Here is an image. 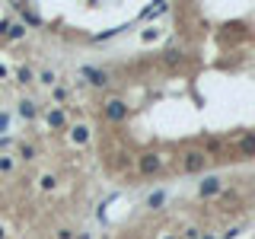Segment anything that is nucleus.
<instances>
[{
    "label": "nucleus",
    "mask_w": 255,
    "mask_h": 239,
    "mask_svg": "<svg viewBox=\"0 0 255 239\" xmlns=\"http://www.w3.org/2000/svg\"><path fill=\"white\" fill-rule=\"evenodd\" d=\"M207 160H211L207 150H198V147L185 150V153H182V172H204Z\"/></svg>",
    "instance_id": "f257e3e1"
},
{
    "label": "nucleus",
    "mask_w": 255,
    "mask_h": 239,
    "mask_svg": "<svg viewBox=\"0 0 255 239\" xmlns=\"http://www.w3.org/2000/svg\"><path fill=\"white\" fill-rule=\"evenodd\" d=\"M137 166H140V175H157L159 169H163V156L159 153H144L137 160Z\"/></svg>",
    "instance_id": "f03ea898"
},
{
    "label": "nucleus",
    "mask_w": 255,
    "mask_h": 239,
    "mask_svg": "<svg viewBox=\"0 0 255 239\" xmlns=\"http://www.w3.org/2000/svg\"><path fill=\"white\" fill-rule=\"evenodd\" d=\"M220 191H223V179H220V175H207V179L198 185L201 198H214V195H220Z\"/></svg>",
    "instance_id": "7ed1b4c3"
},
{
    "label": "nucleus",
    "mask_w": 255,
    "mask_h": 239,
    "mask_svg": "<svg viewBox=\"0 0 255 239\" xmlns=\"http://www.w3.org/2000/svg\"><path fill=\"white\" fill-rule=\"evenodd\" d=\"M105 115L112 121H122V118H128V105L122 99H112V102H105Z\"/></svg>",
    "instance_id": "20e7f679"
},
{
    "label": "nucleus",
    "mask_w": 255,
    "mask_h": 239,
    "mask_svg": "<svg viewBox=\"0 0 255 239\" xmlns=\"http://www.w3.org/2000/svg\"><path fill=\"white\" fill-rule=\"evenodd\" d=\"M16 172V156L13 153H0V179H6V175Z\"/></svg>",
    "instance_id": "39448f33"
},
{
    "label": "nucleus",
    "mask_w": 255,
    "mask_h": 239,
    "mask_svg": "<svg viewBox=\"0 0 255 239\" xmlns=\"http://www.w3.org/2000/svg\"><path fill=\"white\" fill-rule=\"evenodd\" d=\"M70 140L77 143V147L90 143V128H86V125H73V128H70Z\"/></svg>",
    "instance_id": "423d86ee"
},
{
    "label": "nucleus",
    "mask_w": 255,
    "mask_h": 239,
    "mask_svg": "<svg viewBox=\"0 0 255 239\" xmlns=\"http://www.w3.org/2000/svg\"><path fill=\"white\" fill-rule=\"evenodd\" d=\"M16 156H19V160H23V163H32V160H35V156H38V147H35V143H19V150H16Z\"/></svg>",
    "instance_id": "0eeeda50"
},
{
    "label": "nucleus",
    "mask_w": 255,
    "mask_h": 239,
    "mask_svg": "<svg viewBox=\"0 0 255 239\" xmlns=\"http://www.w3.org/2000/svg\"><path fill=\"white\" fill-rule=\"evenodd\" d=\"M86 77H90V83L93 86H109V73H105V70H93V67H86Z\"/></svg>",
    "instance_id": "6e6552de"
},
{
    "label": "nucleus",
    "mask_w": 255,
    "mask_h": 239,
    "mask_svg": "<svg viewBox=\"0 0 255 239\" xmlns=\"http://www.w3.org/2000/svg\"><path fill=\"white\" fill-rule=\"evenodd\" d=\"M19 115H23L26 121H32V118H35V115H38L35 102H32V99H23V102H19Z\"/></svg>",
    "instance_id": "1a4fd4ad"
},
{
    "label": "nucleus",
    "mask_w": 255,
    "mask_h": 239,
    "mask_svg": "<svg viewBox=\"0 0 255 239\" xmlns=\"http://www.w3.org/2000/svg\"><path fill=\"white\" fill-rule=\"evenodd\" d=\"M38 188H42V191L58 188V175L55 172H42V175H38Z\"/></svg>",
    "instance_id": "9d476101"
},
{
    "label": "nucleus",
    "mask_w": 255,
    "mask_h": 239,
    "mask_svg": "<svg viewBox=\"0 0 255 239\" xmlns=\"http://www.w3.org/2000/svg\"><path fill=\"white\" fill-rule=\"evenodd\" d=\"M32 80H35V70H32V67H19V70H16V83L29 86Z\"/></svg>",
    "instance_id": "9b49d317"
},
{
    "label": "nucleus",
    "mask_w": 255,
    "mask_h": 239,
    "mask_svg": "<svg viewBox=\"0 0 255 239\" xmlns=\"http://www.w3.org/2000/svg\"><path fill=\"white\" fill-rule=\"evenodd\" d=\"M64 112H61V108H51V112H48V125L51 128H58V131H61V128H64Z\"/></svg>",
    "instance_id": "f8f14e48"
},
{
    "label": "nucleus",
    "mask_w": 255,
    "mask_h": 239,
    "mask_svg": "<svg viewBox=\"0 0 255 239\" xmlns=\"http://www.w3.org/2000/svg\"><path fill=\"white\" fill-rule=\"evenodd\" d=\"M38 83L55 86V83H58V73H55V70H42V73H38Z\"/></svg>",
    "instance_id": "ddd939ff"
},
{
    "label": "nucleus",
    "mask_w": 255,
    "mask_h": 239,
    "mask_svg": "<svg viewBox=\"0 0 255 239\" xmlns=\"http://www.w3.org/2000/svg\"><path fill=\"white\" fill-rule=\"evenodd\" d=\"M243 153H246V156L255 153V134H246V137H243Z\"/></svg>",
    "instance_id": "4468645a"
},
{
    "label": "nucleus",
    "mask_w": 255,
    "mask_h": 239,
    "mask_svg": "<svg viewBox=\"0 0 255 239\" xmlns=\"http://www.w3.org/2000/svg\"><path fill=\"white\" fill-rule=\"evenodd\" d=\"M163 201H166V195H163V191H153V195L147 198V204H150V207H159Z\"/></svg>",
    "instance_id": "2eb2a0df"
},
{
    "label": "nucleus",
    "mask_w": 255,
    "mask_h": 239,
    "mask_svg": "<svg viewBox=\"0 0 255 239\" xmlns=\"http://www.w3.org/2000/svg\"><path fill=\"white\" fill-rule=\"evenodd\" d=\"M23 32H26V26H10V29H6V38H23Z\"/></svg>",
    "instance_id": "dca6fc26"
},
{
    "label": "nucleus",
    "mask_w": 255,
    "mask_h": 239,
    "mask_svg": "<svg viewBox=\"0 0 255 239\" xmlns=\"http://www.w3.org/2000/svg\"><path fill=\"white\" fill-rule=\"evenodd\" d=\"M182 239H201V230L198 227H185L182 230Z\"/></svg>",
    "instance_id": "f3484780"
},
{
    "label": "nucleus",
    "mask_w": 255,
    "mask_h": 239,
    "mask_svg": "<svg viewBox=\"0 0 255 239\" xmlns=\"http://www.w3.org/2000/svg\"><path fill=\"white\" fill-rule=\"evenodd\" d=\"M51 239H77V233H73V230H67V227H64V230H58V233L51 236Z\"/></svg>",
    "instance_id": "a211bd4d"
},
{
    "label": "nucleus",
    "mask_w": 255,
    "mask_h": 239,
    "mask_svg": "<svg viewBox=\"0 0 255 239\" xmlns=\"http://www.w3.org/2000/svg\"><path fill=\"white\" fill-rule=\"evenodd\" d=\"M6 128H10V115H3V112H0V134H3Z\"/></svg>",
    "instance_id": "6ab92c4d"
},
{
    "label": "nucleus",
    "mask_w": 255,
    "mask_h": 239,
    "mask_svg": "<svg viewBox=\"0 0 255 239\" xmlns=\"http://www.w3.org/2000/svg\"><path fill=\"white\" fill-rule=\"evenodd\" d=\"M0 80H6V67L3 64H0Z\"/></svg>",
    "instance_id": "aec40b11"
},
{
    "label": "nucleus",
    "mask_w": 255,
    "mask_h": 239,
    "mask_svg": "<svg viewBox=\"0 0 255 239\" xmlns=\"http://www.w3.org/2000/svg\"><path fill=\"white\" fill-rule=\"evenodd\" d=\"M0 239H6V227H3V223H0Z\"/></svg>",
    "instance_id": "412c9836"
},
{
    "label": "nucleus",
    "mask_w": 255,
    "mask_h": 239,
    "mask_svg": "<svg viewBox=\"0 0 255 239\" xmlns=\"http://www.w3.org/2000/svg\"><path fill=\"white\" fill-rule=\"evenodd\" d=\"M201 239H217V236H201Z\"/></svg>",
    "instance_id": "4be33fe9"
},
{
    "label": "nucleus",
    "mask_w": 255,
    "mask_h": 239,
    "mask_svg": "<svg viewBox=\"0 0 255 239\" xmlns=\"http://www.w3.org/2000/svg\"><path fill=\"white\" fill-rule=\"evenodd\" d=\"M163 239H176V236H163Z\"/></svg>",
    "instance_id": "5701e85b"
}]
</instances>
